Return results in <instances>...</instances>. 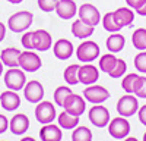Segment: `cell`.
Wrapping results in <instances>:
<instances>
[{
	"instance_id": "obj_1",
	"label": "cell",
	"mask_w": 146,
	"mask_h": 141,
	"mask_svg": "<svg viewBox=\"0 0 146 141\" xmlns=\"http://www.w3.org/2000/svg\"><path fill=\"white\" fill-rule=\"evenodd\" d=\"M32 19H34V15L31 12L21 10V12L13 13L7 19V27L13 32H23L32 25Z\"/></svg>"
},
{
	"instance_id": "obj_2",
	"label": "cell",
	"mask_w": 146,
	"mask_h": 141,
	"mask_svg": "<svg viewBox=\"0 0 146 141\" xmlns=\"http://www.w3.org/2000/svg\"><path fill=\"white\" fill-rule=\"evenodd\" d=\"M100 56V46L92 40H83L76 49V57L79 62L89 63Z\"/></svg>"
},
{
	"instance_id": "obj_3",
	"label": "cell",
	"mask_w": 146,
	"mask_h": 141,
	"mask_svg": "<svg viewBox=\"0 0 146 141\" xmlns=\"http://www.w3.org/2000/svg\"><path fill=\"white\" fill-rule=\"evenodd\" d=\"M5 84L9 90H13V91L22 90L27 84L25 70L19 68H9L5 74Z\"/></svg>"
},
{
	"instance_id": "obj_4",
	"label": "cell",
	"mask_w": 146,
	"mask_h": 141,
	"mask_svg": "<svg viewBox=\"0 0 146 141\" xmlns=\"http://www.w3.org/2000/svg\"><path fill=\"white\" fill-rule=\"evenodd\" d=\"M57 112H56V106L51 101H47V100H41L40 103H36V107H35V117L36 121L42 125L47 124H53V121L56 119Z\"/></svg>"
},
{
	"instance_id": "obj_5",
	"label": "cell",
	"mask_w": 146,
	"mask_h": 141,
	"mask_svg": "<svg viewBox=\"0 0 146 141\" xmlns=\"http://www.w3.org/2000/svg\"><path fill=\"white\" fill-rule=\"evenodd\" d=\"M130 132V124L124 116H118L110 121L108 124V134L115 140H123Z\"/></svg>"
},
{
	"instance_id": "obj_6",
	"label": "cell",
	"mask_w": 146,
	"mask_h": 141,
	"mask_svg": "<svg viewBox=\"0 0 146 141\" xmlns=\"http://www.w3.org/2000/svg\"><path fill=\"white\" fill-rule=\"evenodd\" d=\"M42 62L40 56L36 54L32 50H25V52H21L19 56V68L25 72H36L40 68H41Z\"/></svg>"
},
{
	"instance_id": "obj_7",
	"label": "cell",
	"mask_w": 146,
	"mask_h": 141,
	"mask_svg": "<svg viewBox=\"0 0 146 141\" xmlns=\"http://www.w3.org/2000/svg\"><path fill=\"white\" fill-rule=\"evenodd\" d=\"M139 110V103H137V97L131 96V94H126V96L120 97V100L117 101V112L120 116L124 117H130Z\"/></svg>"
},
{
	"instance_id": "obj_8",
	"label": "cell",
	"mask_w": 146,
	"mask_h": 141,
	"mask_svg": "<svg viewBox=\"0 0 146 141\" xmlns=\"http://www.w3.org/2000/svg\"><path fill=\"white\" fill-rule=\"evenodd\" d=\"M78 15H79L80 21H83L85 23L92 25V27H96L101 21V15H100L98 7L94 6L92 3H83L78 9Z\"/></svg>"
},
{
	"instance_id": "obj_9",
	"label": "cell",
	"mask_w": 146,
	"mask_h": 141,
	"mask_svg": "<svg viewBox=\"0 0 146 141\" xmlns=\"http://www.w3.org/2000/svg\"><path fill=\"white\" fill-rule=\"evenodd\" d=\"M83 97L85 100H88L89 103H94V104H101L104 103L105 100H108L110 97V93L105 87L102 85H88L86 88L83 90Z\"/></svg>"
},
{
	"instance_id": "obj_10",
	"label": "cell",
	"mask_w": 146,
	"mask_h": 141,
	"mask_svg": "<svg viewBox=\"0 0 146 141\" xmlns=\"http://www.w3.org/2000/svg\"><path fill=\"white\" fill-rule=\"evenodd\" d=\"M88 116H89V121L98 128H104L110 124V112L102 104L92 106L88 112Z\"/></svg>"
},
{
	"instance_id": "obj_11",
	"label": "cell",
	"mask_w": 146,
	"mask_h": 141,
	"mask_svg": "<svg viewBox=\"0 0 146 141\" xmlns=\"http://www.w3.org/2000/svg\"><path fill=\"white\" fill-rule=\"evenodd\" d=\"M23 96L29 103H40L44 97V87L40 81H29L23 87Z\"/></svg>"
},
{
	"instance_id": "obj_12",
	"label": "cell",
	"mask_w": 146,
	"mask_h": 141,
	"mask_svg": "<svg viewBox=\"0 0 146 141\" xmlns=\"http://www.w3.org/2000/svg\"><path fill=\"white\" fill-rule=\"evenodd\" d=\"M63 107L67 113L75 115V116H80L85 110H86V103H85V99L78 96V94H70V96L66 99Z\"/></svg>"
},
{
	"instance_id": "obj_13",
	"label": "cell",
	"mask_w": 146,
	"mask_h": 141,
	"mask_svg": "<svg viewBox=\"0 0 146 141\" xmlns=\"http://www.w3.org/2000/svg\"><path fill=\"white\" fill-rule=\"evenodd\" d=\"M100 78V70L92 63H85L79 68V82L83 85H92Z\"/></svg>"
},
{
	"instance_id": "obj_14",
	"label": "cell",
	"mask_w": 146,
	"mask_h": 141,
	"mask_svg": "<svg viewBox=\"0 0 146 141\" xmlns=\"http://www.w3.org/2000/svg\"><path fill=\"white\" fill-rule=\"evenodd\" d=\"M32 32H34V50L47 52L51 49L53 38H51V34L47 30H35Z\"/></svg>"
},
{
	"instance_id": "obj_15",
	"label": "cell",
	"mask_w": 146,
	"mask_h": 141,
	"mask_svg": "<svg viewBox=\"0 0 146 141\" xmlns=\"http://www.w3.org/2000/svg\"><path fill=\"white\" fill-rule=\"evenodd\" d=\"M53 53L60 60H67L75 53V47H73L72 41H69L66 38H60L53 44Z\"/></svg>"
},
{
	"instance_id": "obj_16",
	"label": "cell",
	"mask_w": 146,
	"mask_h": 141,
	"mask_svg": "<svg viewBox=\"0 0 146 141\" xmlns=\"http://www.w3.org/2000/svg\"><path fill=\"white\" fill-rule=\"evenodd\" d=\"M9 128H10L12 134H15V135L25 134L28 131V128H29V117L25 113H18L10 119Z\"/></svg>"
},
{
	"instance_id": "obj_17",
	"label": "cell",
	"mask_w": 146,
	"mask_h": 141,
	"mask_svg": "<svg viewBox=\"0 0 146 141\" xmlns=\"http://www.w3.org/2000/svg\"><path fill=\"white\" fill-rule=\"evenodd\" d=\"M21 104V97L18 96V93L13 90H9L0 94V106L3 109L9 110V112H13L19 107Z\"/></svg>"
},
{
	"instance_id": "obj_18",
	"label": "cell",
	"mask_w": 146,
	"mask_h": 141,
	"mask_svg": "<svg viewBox=\"0 0 146 141\" xmlns=\"http://www.w3.org/2000/svg\"><path fill=\"white\" fill-rule=\"evenodd\" d=\"M56 12L62 19H72L76 15L78 7L73 0H58L56 6Z\"/></svg>"
},
{
	"instance_id": "obj_19",
	"label": "cell",
	"mask_w": 146,
	"mask_h": 141,
	"mask_svg": "<svg viewBox=\"0 0 146 141\" xmlns=\"http://www.w3.org/2000/svg\"><path fill=\"white\" fill-rule=\"evenodd\" d=\"M94 31H95V27L85 23V22L80 21L79 18L72 23V34L75 35L76 38H79V40H86V38H89L91 35L94 34Z\"/></svg>"
},
{
	"instance_id": "obj_20",
	"label": "cell",
	"mask_w": 146,
	"mask_h": 141,
	"mask_svg": "<svg viewBox=\"0 0 146 141\" xmlns=\"http://www.w3.org/2000/svg\"><path fill=\"white\" fill-rule=\"evenodd\" d=\"M40 137H41V141H62L63 132L60 126L54 124H47L41 128Z\"/></svg>"
},
{
	"instance_id": "obj_21",
	"label": "cell",
	"mask_w": 146,
	"mask_h": 141,
	"mask_svg": "<svg viewBox=\"0 0 146 141\" xmlns=\"http://www.w3.org/2000/svg\"><path fill=\"white\" fill-rule=\"evenodd\" d=\"M114 13V19L118 25L123 27H130L133 21H135V12L131 7H118L117 10L113 12Z\"/></svg>"
},
{
	"instance_id": "obj_22",
	"label": "cell",
	"mask_w": 146,
	"mask_h": 141,
	"mask_svg": "<svg viewBox=\"0 0 146 141\" xmlns=\"http://www.w3.org/2000/svg\"><path fill=\"white\" fill-rule=\"evenodd\" d=\"M19 56H21V50L15 49V47H7V49L2 50L0 60L3 62V65H6L9 68H18L19 66Z\"/></svg>"
},
{
	"instance_id": "obj_23",
	"label": "cell",
	"mask_w": 146,
	"mask_h": 141,
	"mask_svg": "<svg viewBox=\"0 0 146 141\" xmlns=\"http://www.w3.org/2000/svg\"><path fill=\"white\" fill-rule=\"evenodd\" d=\"M126 44V40L121 34L118 32H111V35L107 38L105 41V46H107V50L110 53H118L123 50V47Z\"/></svg>"
},
{
	"instance_id": "obj_24",
	"label": "cell",
	"mask_w": 146,
	"mask_h": 141,
	"mask_svg": "<svg viewBox=\"0 0 146 141\" xmlns=\"http://www.w3.org/2000/svg\"><path fill=\"white\" fill-rule=\"evenodd\" d=\"M57 122H58V126L63 129H75L79 124V116L70 115L64 110L57 116Z\"/></svg>"
},
{
	"instance_id": "obj_25",
	"label": "cell",
	"mask_w": 146,
	"mask_h": 141,
	"mask_svg": "<svg viewBox=\"0 0 146 141\" xmlns=\"http://www.w3.org/2000/svg\"><path fill=\"white\" fill-rule=\"evenodd\" d=\"M79 68H80V65L73 63V65H69L64 69L63 77H64V81L69 85H76L79 82Z\"/></svg>"
},
{
	"instance_id": "obj_26",
	"label": "cell",
	"mask_w": 146,
	"mask_h": 141,
	"mask_svg": "<svg viewBox=\"0 0 146 141\" xmlns=\"http://www.w3.org/2000/svg\"><path fill=\"white\" fill-rule=\"evenodd\" d=\"M131 43L136 50H146V28H137L131 34Z\"/></svg>"
},
{
	"instance_id": "obj_27",
	"label": "cell",
	"mask_w": 146,
	"mask_h": 141,
	"mask_svg": "<svg viewBox=\"0 0 146 141\" xmlns=\"http://www.w3.org/2000/svg\"><path fill=\"white\" fill-rule=\"evenodd\" d=\"M115 63H117V57L114 56V53H107L100 57V69L104 74L111 72V69L115 66Z\"/></svg>"
},
{
	"instance_id": "obj_28",
	"label": "cell",
	"mask_w": 146,
	"mask_h": 141,
	"mask_svg": "<svg viewBox=\"0 0 146 141\" xmlns=\"http://www.w3.org/2000/svg\"><path fill=\"white\" fill-rule=\"evenodd\" d=\"M72 141H92V131L86 126H76L72 132Z\"/></svg>"
},
{
	"instance_id": "obj_29",
	"label": "cell",
	"mask_w": 146,
	"mask_h": 141,
	"mask_svg": "<svg viewBox=\"0 0 146 141\" xmlns=\"http://www.w3.org/2000/svg\"><path fill=\"white\" fill-rule=\"evenodd\" d=\"M70 94H72L70 87L62 85V87H57V88H56L53 99H54V101H56V104H57V106H60V107H63V104H64L66 99L70 96Z\"/></svg>"
},
{
	"instance_id": "obj_30",
	"label": "cell",
	"mask_w": 146,
	"mask_h": 141,
	"mask_svg": "<svg viewBox=\"0 0 146 141\" xmlns=\"http://www.w3.org/2000/svg\"><path fill=\"white\" fill-rule=\"evenodd\" d=\"M102 27L108 32H118L121 30V27L114 19V13H113V12H108V13L104 15V18H102Z\"/></svg>"
},
{
	"instance_id": "obj_31",
	"label": "cell",
	"mask_w": 146,
	"mask_h": 141,
	"mask_svg": "<svg viewBox=\"0 0 146 141\" xmlns=\"http://www.w3.org/2000/svg\"><path fill=\"white\" fill-rule=\"evenodd\" d=\"M135 96L139 99H146V77H137L136 82H135Z\"/></svg>"
},
{
	"instance_id": "obj_32",
	"label": "cell",
	"mask_w": 146,
	"mask_h": 141,
	"mask_svg": "<svg viewBox=\"0 0 146 141\" xmlns=\"http://www.w3.org/2000/svg\"><path fill=\"white\" fill-rule=\"evenodd\" d=\"M126 69H127L126 60L117 57V63H115V66L111 69V72H110L108 75L111 77V78H121V77H123V74H126Z\"/></svg>"
},
{
	"instance_id": "obj_33",
	"label": "cell",
	"mask_w": 146,
	"mask_h": 141,
	"mask_svg": "<svg viewBox=\"0 0 146 141\" xmlns=\"http://www.w3.org/2000/svg\"><path fill=\"white\" fill-rule=\"evenodd\" d=\"M137 74H129L123 78V82H121V88H123L127 94H131L133 90H135V82L137 79Z\"/></svg>"
},
{
	"instance_id": "obj_34",
	"label": "cell",
	"mask_w": 146,
	"mask_h": 141,
	"mask_svg": "<svg viewBox=\"0 0 146 141\" xmlns=\"http://www.w3.org/2000/svg\"><path fill=\"white\" fill-rule=\"evenodd\" d=\"M135 68L137 69V72L146 74V52H139L135 57Z\"/></svg>"
},
{
	"instance_id": "obj_35",
	"label": "cell",
	"mask_w": 146,
	"mask_h": 141,
	"mask_svg": "<svg viewBox=\"0 0 146 141\" xmlns=\"http://www.w3.org/2000/svg\"><path fill=\"white\" fill-rule=\"evenodd\" d=\"M21 43H22V46L25 47L27 50H34V32L32 31H27L25 34L22 35Z\"/></svg>"
},
{
	"instance_id": "obj_36",
	"label": "cell",
	"mask_w": 146,
	"mask_h": 141,
	"mask_svg": "<svg viewBox=\"0 0 146 141\" xmlns=\"http://www.w3.org/2000/svg\"><path fill=\"white\" fill-rule=\"evenodd\" d=\"M58 0H38V7L42 12H53L56 10Z\"/></svg>"
},
{
	"instance_id": "obj_37",
	"label": "cell",
	"mask_w": 146,
	"mask_h": 141,
	"mask_svg": "<svg viewBox=\"0 0 146 141\" xmlns=\"http://www.w3.org/2000/svg\"><path fill=\"white\" fill-rule=\"evenodd\" d=\"M7 128H9V119L5 115H0V134L6 132Z\"/></svg>"
},
{
	"instance_id": "obj_38",
	"label": "cell",
	"mask_w": 146,
	"mask_h": 141,
	"mask_svg": "<svg viewBox=\"0 0 146 141\" xmlns=\"http://www.w3.org/2000/svg\"><path fill=\"white\" fill-rule=\"evenodd\" d=\"M146 2V0H126V3H127V6L129 7H131V9H139L143 3Z\"/></svg>"
},
{
	"instance_id": "obj_39",
	"label": "cell",
	"mask_w": 146,
	"mask_h": 141,
	"mask_svg": "<svg viewBox=\"0 0 146 141\" xmlns=\"http://www.w3.org/2000/svg\"><path fill=\"white\" fill-rule=\"evenodd\" d=\"M137 112H139V121L146 126V104H145V106H142V107H140Z\"/></svg>"
},
{
	"instance_id": "obj_40",
	"label": "cell",
	"mask_w": 146,
	"mask_h": 141,
	"mask_svg": "<svg viewBox=\"0 0 146 141\" xmlns=\"http://www.w3.org/2000/svg\"><path fill=\"white\" fill-rule=\"evenodd\" d=\"M136 13L140 15V16H146V2H145L139 9H136Z\"/></svg>"
},
{
	"instance_id": "obj_41",
	"label": "cell",
	"mask_w": 146,
	"mask_h": 141,
	"mask_svg": "<svg viewBox=\"0 0 146 141\" xmlns=\"http://www.w3.org/2000/svg\"><path fill=\"white\" fill-rule=\"evenodd\" d=\"M5 35H6V25L3 22H0V41H3Z\"/></svg>"
},
{
	"instance_id": "obj_42",
	"label": "cell",
	"mask_w": 146,
	"mask_h": 141,
	"mask_svg": "<svg viewBox=\"0 0 146 141\" xmlns=\"http://www.w3.org/2000/svg\"><path fill=\"white\" fill-rule=\"evenodd\" d=\"M9 3H12V5H19V3H22L23 0H7Z\"/></svg>"
},
{
	"instance_id": "obj_43",
	"label": "cell",
	"mask_w": 146,
	"mask_h": 141,
	"mask_svg": "<svg viewBox=\"0 0 146 141\" xmlns=\"http://www.w3.org/2000/svg\"><path fill=\"white\" fill-rule=\"evenodd\" d=\"M21 141H36L35 138H32V137H25V138H22Z\"/></svg>"
},
{
	"instance_id": "obj_44",
	"label": "cell",
	"mask_w": 146,
	"mask_h": 141,
	"mask_svg": "<svg viewBox=\"0 0 146 141\" xmlns=\"http://www.w3.org/2000/svg\"><path fill=\"white\" fill-rule=\"evenodd\" d=\"M124 141H137V138H135V137H126Z\"/></svg>"
},
{
	"instance_id": "obj_45",
	"label": "cell",
	"mask_w": 146,
	"mask_h": 141,
	"mask_svg": "<svg viewBox=\"0 0 146 141\" xmlns=\"http://www.w3.org/2000/svg\"><path fill=\"white\" fill-rule=\"evenodd\" d=\"M2 74H3V62L0 60V75H2Z\"/></svg>"
},
{
	"instance_id": "obj_46",
	"label": "cell",
	"mask_w": 146,
	"mask_h": 141,
	"mask_svg": "<svg viewBox=\"0 0 146 141\" xmlns=\"http://www.w3.org/2000/svg\"><path fill=\"white\" fill-rule=\"evenodd\" d=\"M143 141H146V132H145V135H143Z\"/></svg>"
}]
</instances>
